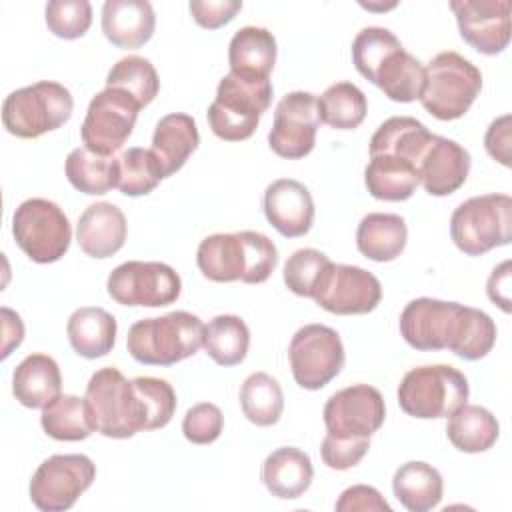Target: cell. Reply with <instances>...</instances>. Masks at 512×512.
Wrapping results in <instances>:
<instances>
[{
	"instance_id": "obj_12",
	"label": "cell",
	"mask_w": 512,
	"mask_h": 512,
	"mask_svg": "<svg viewBox=\"0 0 512 512\" xmlns=\"http://www.w3.org/2000/svg\"><path fill=\"white\" fill-rule=\"evenodd\" d=\"M140 108L138 100L126 90H100L90 100L80 126L84 146L100 156H112L130 138Z\"/></svg>"
},
{
	"instance_id": "obj_3",
	"label": "cell",
	"mask_w": 512,
	"mask_h": 512,
	"mask_svg": "<svg viewBox=\"0 0 512 512\" xmlns=\"http://www.w3.org/2000/svg\"><path fill=\"white\" fill-rule=\"evenodd\" d=\"M204 340V322L186 310L134 322L126 336L130 356L146 366H172L196 354Z\"/></svg>"
},
{
	"instance_id": "obj_30",
	"label": "cell",
	"mask_w": 512,
	"mask_h": 512,
	"mask_svg": "<svg viewBox=\"0 0 512 512\" xmlns=\"http://www.w3.org/2000/svg\"><path fill=\"white\" fill-rule=\"evenodd\" d=\"M364 184L368 192L386 202L408 200L420 184L418 168L398 156L376 154L364 170Z\"/></svg>"
},
{
	"instance_id": "obj_32",
	"label": "cell",
	"mask_w": 512,
	"mask_h": 512,
	"mask_svg": "<svg viewBox=\"0 0 512 512\" xmlns=\"http://www.w3.org/2000/svg\"><path fill=\"white\" fill-rule=\"evenodd\" d=\"M446 434L456 450L478 454L496 444L500 426L496 416L484 406L464 404L450 414Z\"/></svg>"
},
{
	"instance_id": "obj_5",
	"label": "cell",
	"mask_w": 512,
	"mask_h": 512,
	"mask_svg": "<svg viewBox=\"0 0 512 512\" xmlns=\"http://www.w3.org/2000/svg\"><path fill=\"white\" fill-rule=\"evenodd\" d=\"M468 394V378L458 368L428 364L404 374L398 386V404L412 418H448L466 404Z\"/></svg>"
},
{
	"instance_id": "obj_21",
	"label": "cell",
	"mask_w": 512,
	"mask_h": 512,
	"mask_svg": "<svg viewBox=\"0 0 512 512\" xmlns=\"http://www.w3.org/2000/svg\"><path fill=\"white\" fill-rule=\"evenodd\" d=\"M128 224L124 212L112 202L90 204L76 224V240L90 258H110L126 242Z\"/></svg>"
},
{
	"instance_id": "obj_35",
	"label": "cell",
	"mask_w": 512,
	"mask_h": 512,
	"mask_svg": "<svg viewBox=\"0 0 512 512\" xmlns=\"http://www.w3.org/2000/svg\"><path fill=\"white\" fill-rule=\"evenodd\" d=\"M68 182L82 194H106L118 184V158L100 156L86 146L74 148L64 164Z\"/></svg>"
},
{
	"instance_id": "obj_33",
	"label": "cell",
	"mask_w": 512,
	"mask_h": 512,
	"mask_svg": "<svg viewBox=\"0 0 512 512\" xmlns=\"http://www.w3.org/2000/svg\"><path fill=\"white\" fill-rule=\"evenodd\" d=\"M372 84H376L394 102H414L422 96L426 68L418 58L400 48L380 64Z\"/></svg>"
},
{
	"instance_id": "obj_23",
	"label": "cell",
	"mask_w": 512,
	"mask_h": 512,
	"mask_svg": "<svg viewBox=\"0 0 512 512\" xmlns=\"http://www.w3.org/2000/svg\"><path fill=\"white\" fill-rule=\"evenodd\" d=\"M276 38L260 26H244L236 30L228 46L230 72L244 80H270L276 64Z\"/></svg>"
},
{
	"instance_id": "obj_19",
	"label": "cell",
	"mask_w": 512,
	"mask_h": 512,
	"mask_svg": "<svg viewBox=\"0 0 512 512\" xmlns=\"http://www.w3.org/2000/svg\"><path fill=\"white\" fill-rule=\"evenodd\" d=\"M264 216L286 238L304 236L314 222V200L308 188L292 178H278L266 186Z\"/></svg>"
},
{
	"instance_id": "obj_16",
	"label": "cell",
	"mask_w": 512,
	"mask_h": 512,
	"mask_svg": "<svg viewBox=\"0 0 512 512\" xmlns=\"http://www.w3.org/2000/svg\"><path fill=\"white\" fill-rule=\"evenodd\" d=\"M324 424L336 438H370L386 418L380 390L368 384H354L334 392L324 404Z\"/></svg>"
},
{
	"instance_id": "obj_47",
	"label": "cell",
	"mask_w": 512,
	"mask_h": 512,
	"mask_svg": "<svg viewBox=\"0 0 512 512\" xmlns=\"http://www.w3.org/2000/svg\"><path fill=\"white\" fill-rule=\"evenodd\" d=\"M194 22L206 30H216L228 24L240 10V0H192L188 4Z\"/></svg>"
},
{
	"instance_id": "obj_11",
	"label": "cell",
	"mask_w": 512,
	"mask_h": 512,
	"mask_svg": "<svg viewBox=\"0 0 512 512\" xmlns=\"http://www.w3.org/2000/svg\"><path fill=\"white\" fill-rule=\"evenodd\" d=\"M288 358L296 384L304 390H320L344 368V346L334 328L306 324L292 336Z\"/></svg>"
},
{
	"instance_id": "obj_8",
	"label": "cell",
	"mask_w": 512,
	"mask_h": 512,
	"mask_svg": "<svg viewBox=\"0 0 512 512\" xmlns=\"http://www.w3.org/2000/svg\"><path fill=\"white\" fill-rule=\"evenodd\" d=\"M480 90V70L458 52L446 50L430 60L420 102L434 118L456 120L468 112Z\"/></svg>"
},
{
	"instance_id": "obj_22",
	"label": "cell",
	"mask_w": 512,
	"mask_h": 512,
	"mask_svg": "<svg viewBox=\"0 0 512 512\" xmlns=\"http://www.w3.org/2000/svg\"><path fill=\"white\" fill-rule=\"evenodd\" d=\"M156 28L152 4L146 0H106L102 6V32L118 48L144 46Z\"/></svg>"
},
{
	"instance_id": "obj_26",
	"label": "cell",
	"mask_w": 512,
	"mask_h": 512,
	"mask_svg": "<svg viewBox=\"0 0 512 512\" xmlns=\"http://www.w3.org/2000/svg\"><path fill=\"white\" fill-rule=\"evenodd\" d=\"M62 374L48 354L26 356L12 374V394L26 408H44L60 396Z\"/></svg>"
},
{
	"instance_id": "obj_25",
	"label": "cell",
	"mask_w": 512,
	"mask_h": 512,
	"mask_svg": "<svg viewBox=\"0 0 512 512\" xmlns=\"http://www.w3.org/2000/svg\"><path fill=\"white\" fill-rule=\"evenodd\" d=\"M200 144V134L192 116L172 112L158 120L152 134V152L160 162L164 178L178 172Z\"/></svg>"
},
{
	"instance_id": "obj_36",
	"label": "cell",
	"mask_w": 512,
	"mask_h": 512,
	"mask_svg": "<svg viewBox=\"0 0 512 512\" xmlns=\"http://www.w3.org/2000/svg\"><path fill=\"white\" fill-rule=\"evenodd\" d=\"M202 346L216 364L236 366L248 354L250 330L240 316L220 314L204 326Z\"/></svg>"
},
{
	"instance_id": "obj_43",
	"label": "cell",
	"mask_w": 512,
	"mask_h": 512,
	"mask_svg": "<svg viewBox=\"0 0 512 512\" xmlns=\"http://www.w3.org/2000/svg\"><path fill=\"white\" fill-rule=\"evenodd\" d=\"M48 30L64 40L84 36L92 24V6L88 0H52L46 4Z\"/></svg>"
},
{
	"instance_id": "obj_14",
	"label": "cell",
	"mask_w": 512,
	"mask_h": 512,
	"mask_svg": "<svg viewBox=\"0 0 512 512\" xmlns=\"http://www.w3.org/2000/svg\"><path fill=\"white\" fill-rule=\"evenodd\" d=\"M382 298L380 280L360 268L350 264H334L332 260L324 268L312 300L326 312L338 316L368 314Z\"/></svg>"
},
{
	"instance_id": "obj_40",
	"label": "cell",
	"mask_w": 512,
	"mask_h": 512,
	"mask_svg": "<svg viewBox=\"0 0 512 512\" xmlns=\"http://www.w3.org/2000/svg\"><path fill=\"white\" fill-rule=\"evenodd\" d=\"M164 180L158 158L152 150L132 146L118 156L116 188L126 196H146Z\"/></svg>"
},
{
	"instance_id": "obj_34",
	"label": "cell",
	"mask_w": 512,
	"mask_h": 512,
	"mask_svg": "<svg viewBox=\"0 0 512 512\" xmlns=\"http://www.w3.org/2000/svg\"><path fill=\"white\" fill-rule=\"evenodd\" d=\"M40 424L50 438L60 442L86 440L92 432H96L86 398L74 394H60L56 400L44 406Z\"/></svg>"
},
{
	"instance_id": "obj_20",
	"label": "cell",
	"mask_w": 512,
	"mask_h": 512,
	"mask_svg": "<svg viewBox=\"0 0 512 512\" xmlns=\"http://www.w3.org/2000/svg\"><path fill=\"white\" fill-rule=\"evenodd\" d=\"M472 160L458 142L436 136L418 162V178L430 196H448L456 192L468 178Z\"/></svg>"
},
{
	"instance_id": "obj_48",
	"label": "cell",
	"mask_w": 512,
	"mask_h": 512,
	"mask_svg": "<svg viewBox=\"0 0 512 512\" xmlns=\"http://www.w3.org/2000/svg\"><path fill=\"white\" fill-rule=\"evenodd\" d=\"M338 512H352V510H378V512H392L390 504L384 500V496L374 488L366 484H356L346 488L338 502Z\"/></svg>"
},
{
	"instance_id": "obj_49",
	"label": "cell",
	"mask_w": 512,
	"mask_h": 512,
	"mask_svg": "<svg viewBox=\"0 0 512 512\" xmlns=\"http://www.w3.org/2000/svg\"><path fill=\"white\" fill-rule=\"evenodd\" d=\"M510 120V114L492 120L484 136L486 152L502 166H510Z\"/></svg>"
},
{
	"instance_id": "obj_15",
	"label": "cell",
	"mask_w": 512,
	"mask_h": 512,
	"mask_svg": "<svg viewBox=\"0 0 512 512\" xmlns=\"http://www.w3.org/2000/svg\"><path fill=\"white\" fill-rule=\"evenodd\" d=\"M318 126V98L304 90L288 92L276 104L274 124L268 132V144L280 158H304L316 144Z\"/></svg>"
},
{
	"instance_id": "obj_41",
	"label": "cell",
	"mask_w": 512,
	"mask_h": 512,
	"mask_svg": "<svg viewBox=\"0 0 512 512\" xmlns=\"http://www.w3.org/2000/svg\"><path fill=\"white\" fill-rule=\"evenodd\" d=\"M496 342V324L494 320L478 308L464 306L458 332L448 350L464 360L484 358Z\"/></svg>"
},
{
	"instance_id": "obj_37",
	"label": "cell",
	"mask_w": 512,
	"mask_h": 512,
	"mask_svg": "<svg viewBox=\"0 0 512 512\" xmlns=\"http://www.w3.org/2000/svg\"><path fill=\"white\" fill-rule=\"evenodd\" d=\"M368 102L364 92L352 82H336L318 98V116L330 128L354 130L366 118Z\"/></svg>"
},
{
	"instance_id": "obj_44",
	"label": "cell",
	"mask_w": 512,
	"mask_h": 512,
	"mask_svg": "<svg viewBox=\"0 0 512 512\" xmlns=\"http://www.w3.org/2000/svg\"><path fill=\"white\" fill-rule=\"evenodd\" d=\"M328 262L330 258L316 248H300L284 264V284L296 296L312 298Z\"/></svg>"
},
{
	"instance_id": "obj_31",
	"label": "cell",
	"mask_w": 512,
	"mask_h": 512,
	"mask_svg": "<svg viewBox=\"0 0 512 512\" xmlns=\"http://www.w3.org/2000/svg\"><path fill=\"white\" fill-rule=\"evenodd\" d=\"M392 490L406 510L428 512L440 504L444 494V482L440 472L432 464L414 460L402 464L394 472Z\"/></svg>"
},
{
	"instance_id": "obj_38",
	"label": "cell",
	"mask_w": 512,
	"mask_h": 512,
	"mask_svg": "<svg viewBox=\"0 0 512 512\" xmlns=\"http://www.w3.org/2000/svg\"><path fill=\"white\" fill-rule=\"evenodd\" d=\"M240 408L256 426H272L284 410V392L276 378L266 372L250 374L240 388Z\"/></svg>"
},
{
	"instance_id": "obj_39",
	"label": "cell",
	"mask_w": 512,
	"mask_h": 512,
	"mask_svg": "<svg viewBox=\"0 0 512 512\" xmlns=\"http://www.w3.org/2000/svg\"><path fill=\"white\" fill-rule=\"evenodd\" d=\"M106 88L126 90L144 108L156 98V94L160 90V78L148 58L130 54V56L120 58L110 68V72L106 76Z\"/></svg>"
},
{
	"instance_id": "obj_51",
	"label": "cell",
	"mask_w": 512,
	"mask_h": 512,
	"mask_svg": "<svg viewBox=\"0 0 512 512\" xmlns=\"http://www.w3.org/2000/svg\"><path fill=\"white\" fill-rule=\"evenodd\" d=\"M0 314H2V330H4L2 358H6V356H10V352L14 348H18L22 344V340H24V324H22L20 316L14 310L6 308V306H2Z\"/></svg>"
},
{
	"instance_id": "obj_24",
	"label": "cell",
	"mask_w": 512,
	"mask_h": 512,
	"mask_svg": "<svg viewBox=\"0 0 512 512\" xmlns=\"http://www.w3.org/2000/svg\"><path fill=\"white\" fill-rule=\"evenodd\" d=\"M314 466L310 456L294 446L270 452L262 464V482L268 492L282 500L300 498L312 484Z\"/></svg>"
},
{
	"instance_id": "obj_45",
	"label": "cell",
	"mask_w": 512,
	"mask_h": 512,
	"mask_svg": "<svg viewBox=\"0 0 512 512\" xmlns=\"http://www.w3.org/2000/svg\"><path fill=\"white\" fill-rule=\"evenodd\" d=\"M224 428V416L212 402H200L188 408L182 420V432L192 444H212Z\"/></svg>"
},
{
	"instance_id": "obj_27",
	"label": "cell",
	"mask_w": 512,
	"mask_h": 512,
	"mask_svg": "<svg viewBox=\"0 0 512 512\" xmlns=\"http://www.w3.org/2000/svg\"><path fill=\"white\" fill-rule=\"evenodd\" d=\"M116 318L100 306H82L72 312L66 334L72 350L88 360L106 356L116 342Z\"/></svg>"
},
{
	"instance_id": "obj_18",
	"label": "cell",
	"mask_w": 512,
	"mask_h": 512,
	"mask_svg": "<svg viewBox=\"0 0 512 512\" xmlns=\"http://www.w3.org/2000/svg\"><path fill=\"white\" fill-rule=\"evenodd\" d=\"M460 36L486 56L500 54L510 42V0H452Z\"/></svg>"
},
{
	"instance_id": "obj_29",
	"label": "cell",
	"mask_w": 512,
	"mask_h": 512,
	"mask_svg": "<svg viewBox=\"0 0 512 512\" xmlns=\"http://www.w3.org/2000/svg\"><path fill=\"white\" fill-rule=\"evenodd\" d=\"M408 240V228L402 216L372 212L366 214L356 230V246L362 256L374 262L396 260Z\"/></svg>"
},
{
	"instance_id": "obj_2",
	"label": "cell",
	"mask_w": 512,
	"mask_h": 512,
	"mask_svg": "<svg viewBox=\"0 0 512 512\" xmlns=\"http://www.w3.org/2000/svg\"><path fill=\"white\" fill-rule=\"evenodd\" d=\"M196 264L212 282L262 284L278 264L276 244L262 232L212 234L196 250Z\"/></svg>"
},
{
	"instance_id": "obj_28",
	"label": "cell",
	"mask_w": 512,
	"mask_h": 512,
	"mask_svg": "<svg viewBox=\"0 0 512 512\" xmlns=\"http://www.w3.org/2000/svg\"><path fill=\"white\" fill-rule=\"evenodd\" d=\"M434 134L412 116H392L384 120L370 138V156L390 154L418 166Z\"/></svg>"
},
{
	"instance_id": "obj_9",
	"label": "cell",
	"mask_w": 512,
	"mask_h": 512,
	"mask_svg": "<svg viewBox=\"0 0 512 512\" xmlns=\"http://www.w3.org/2000/svg\"><path fill=\"white\" fill-rule=\"evenodd\" d=\"M12 234L20 250L38 264L60 260L72 240L68 216L46 198H28L14 210Z\"/></svg>"
},
{
	"instance_id": "obj_46",
	"label": "cell",
	"mask_w": 512,
	"mask_h": 512,
	"mask_svg": "<svg viewBox=\"0 0 512 512\" xmlns=\"http://www.w3.org/2000/svg\"><path fill=\"white\" fill-rule=\"evenodd\" d=\"M370 438H336L326 434L320 444V456L324 464L332 470H348L356 466L368 452Z\"/></svg>"
},
{
	"instance_id": "obj_1",
	"label": "cell",
	"mask_w": 512,
	"mask_h": 512,
	"mask_svg": "<svg viewBox=\"0 0 512 512\" xmlns=\"http://www.w3.org/2000/svg\"><path fill=\"white\" fill-rule=\"evenodd\" d=\"M84 398L96 432L116 440L164 428L178 404L176 392L166 380L154 376L128 380L114 366L100 368L90 376Z\"/></svg>"
},
{
	"instance_id": "obj_10",
	"label": "cell",
	"mask_w": 512,
	"mask_h": 512,
	"mask_svg": "<svg viewBox=\"0 0 512 512\" xmlns=\"http://www.w3.org/2000/svg\"><path fill=\"white\" fill-rule=\"evenodd\" d=\"M96 464L86 454H54L30 480V500L42 512H62L92 486Z\"/></svg>"
},
{
	"instance_id": "obj_42",
	"label": "cell",
	"mask_w": 512,
	"mask_h": 512,
	"mask_svg": "<svg viewBox=\"0 0 512 512\" xmlns=\"http://www.w3.org/2000/svg\"><path fill=\"white\" fill-rule=\"evenodd\" d=\"M400 48H402L400 40L388 28L368 26V28H362L352 42V62L356 70L368 82H372L380 64Z\"/></svg>"
},
{
	"instance_id": "obj_6",
	"label": "cell",
	"mask_w": 512,
	"mask_h": 512,
	"mask_svg": "<svg viewBox=\"0 0 512 512\" xmlns=\"http://www.w3.org/2000/svg\"><path fill=\"white\" fill-rule=\"evenodd\" d=\"M74 100L66 86L52 80L18 88L4 98V128L18 138H38L66 124L72 116Z\"/></svg>"
},
{
	"instance_id": "obj_4",
	"label": "cell",
	"mask_w": 512,
	"mask_h": 512,
	"mask_svg": "<svg viewBox=\"0 0 512 512\" xmlns=\"http://www.w3.org/2000/svg\"><path fill=\"white\" fill-rule=\"evenodd\" d=\"M272 82L270 80H244L228 72L218 88L216 98L208 106L210 130L226 142H240L254 134L260 116L268 110L272 102Z\"/></svg>"
},
{
	"instance_id": "obj_17",
	"label": "cell",
	"mask_w": 512,
	"mask_h": 512,
	"mask_svg": "<svg viewBox=\"0 0 512 512\" xmlns=\"http://www.w3.org/2000/svg\"><path fill=\"white\" fill-rule=\"evenodd\" d=\"M464 304L436 298L410 300L400 314V334L416 350L450 348L462 318Z\"/></svg>"
},
{
	"instance_id": "obj_7",
	"label": "cell",
	"mask_w": 512,
	"mask_h": 512,
	"mask_svg": "<svg viewBox=\"0 0 512 512\" xmlns=\"http://www.w3.org/2000/svg\"><path fill=\"white\" fill-rule=\"evenodd\" d=\"M450 238L468 256H482L512 240V198L508 194L472 196L450 216Z\"/></svg>"
},
{
	"instance_id": "obj_50",
	"label": "cell",
	"mask_w": 512,
	"mask_h": 512,
	"mask_svg": "<svg viewBox=\"0 0 512 512\" xmlns=\"http://www.w3.org/2000/svg\"><path fill=\"white\" fill-rule=\"evenodd\" d=\"M488 298L498 304L504 312H510V260L496 266L486 282Z\"/></svg>"
},
{
	"instance_id": "obj_13",
	"label": "cell",
	"mask_w": 512,
	"mask_h": 512,
	"mask_svg": "<svg viewBox=\"0 0 512 512\" xmlns=\"http://www.w3.org/2000/svg\"><path fill=\"white\" fill-rule=\"evenodd\" d=\"M108 296L122 306H168L178 300L182 280L164 262L128 260L116 266L106 282Z\"/></svg>"
}]
</instances>
